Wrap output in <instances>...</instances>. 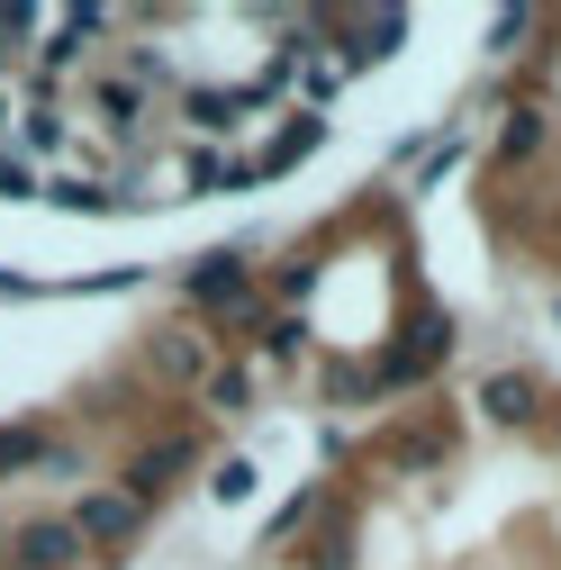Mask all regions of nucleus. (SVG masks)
I'll use <instances>...</instances> for the list:
<instances>
[{
    "instance_id": "2",
    "label": "nucleus",
    "mask_w": 561,
    "mask_h": 570,
    "mask_svg": "<svg viewBox=\"0 0 561 570\" xmlns=\"http://www.w3.org/2000/svg\"><path fill=\"white\" fill-rule=\"evenodd\" d=\"M190 462H199V435H164L155 453H136V471H127V498L146 508V498H155V489H173V471H190Z\"/></svg>"
},
{
    "instance_id": "3",
    "label": "nucleus",
    "mask_w": 561,
    "mask_h": 570,
    "mask_svg": "<svg viewBox=\"0 0 561 570\" xmlns=\"http://www.w3.org/2000/svg\"><path fill=\"white\" fill-rule=\"evenodd\" d=\"M19 561H28V570H73V561H82V534L63 525V517H46V525H19Z\"/></svg>"
},
{
    "instance_id": "5",
    "label": "nucleus",
    "mask_w": 561,
    "mask_h": 570,
    "mask_svg": "<svg viewBox=\"0 0 561 570\" xmlns=\"http://www.w3.org/2000/svg\"><path fill=\"white\" fill-rule=\"evenodd\" d=\"M155 372H164V381H199V335H190V326L155 344Z\"/></svg>"
},
{
    "instance_id": "10",
    "label": "nucleus",
    "mask_w": 561,
    "mask_h": 570,
    "mask_svg": "<svg viewBox=\"0 0 561 570\" xmlns=\"http://www.w3.org/2000/svg\"><path fill=\"white\" fill-rule=\"evenodd\" d=\"M0 190H10V199H28V190H37V181H28V164H19V155H0Z\"/></svg>"
},
{
    "instance_id": "8",
    "label": "nucleus",
    "mask_w": 561,
    "mask_h": 570,
    "mask_svg": "<svg viewBox=\"0 0 561 570\" xmlns=\"http://www.w3.org/2000/svg\"><path fill=\"white\" fill-rule=\"evenodd\" d=\"M499 146H508V155H534V146H543V118H534V109H516V118H508V136H499Z\"/></svg>"
},
{
    "instance_id": "6",
    "label": "nucleus",
    "mask_w": 561,
    "mask_h": 570,
    "mask_svg": "<svg viewBox=\"0 0 561 570\" xmlns=\"http://www.w3.org/2000/svg\"><path fill=\"white\" fill-rule=\"evenodd\" d=\"M37 462H46L37 435H0V480H10V471H37Z\"/></svg>"
},
{
    "instance_id": "9",
    "label": "nucleus",
    "mask_w": 561,
    "mask_h": 570,
    "mask_svg": "<svg viewBox=\"0 0 561 570\" xmlns=\"http://www.w3.org/2000/svg\"><path fill=\"white\" fill-rule=\"evenodd\" d=\"M208 489H218V498H254V462H218V471H208Z\"/></svg>"
},
{
    "instance_id": "7",
    "label": "nucleus",
    "mask_w": 561,
    "mask_h": 570,
    "mask_svg": "<svg viewBox=\"0 0 561 570\" xmlns=\"http://www.w3.org/2000/svg\"><path fill=\"white\" fill-rule=\"evenodd\" d=\"M199 399H208V407H245V399H254V381H245V372H208V390H199Z\"/></svg>"
},
{
    "instance_id": "1",
    "label": "nucleus",
    "mask_w": 561,
    "mask_h": 570,
    "mask_svg": "<svg viewBox=\"0 0 561 570\" xmlns=\"http://www.w3.org/2000/svg\"><path fill=\"white\" fill-rule=\"evenodd\" d=\"M63 525H73L82 543H127L136 525H146V508H136V498H127V489H100V498H82V508H73V517H63Z\"/></svg>"
},
{
    "instance_id": "4",
    "label": "nucleus",
    "mask_w": 561,
    "mask_h": 570,
    "mask_svg": "<svg viewBox=\"0 0 561 570\" xmlns=\"http://www.w3.org/2000/svg\"><path fill=\"white\" fill-rule=\"evenodd\" d=\"M480 407L516 425V416H534V381H525V372H499V381H489V390H480Z\"/></svg>"
}]
</instances>
